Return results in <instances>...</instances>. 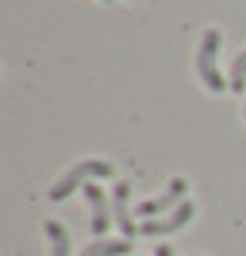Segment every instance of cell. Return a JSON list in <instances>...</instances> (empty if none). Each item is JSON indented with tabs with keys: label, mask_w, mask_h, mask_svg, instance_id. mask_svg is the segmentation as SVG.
I'll list each match as a JSON object with an SVG mask.
<instances>
[{
	"label": "cell",
	"mask_w": 246,
	"mask_h": 256,
	"mask_svg": "<svg viewBox=\"0 0 246 256\" xmlns=\"http://www.w3.org/2000/svg\"><path fill=\"white\" fill-rule=\"evenodd\" d=\"M102 4H112V0H102Z\"/></svg>",
	"instance_id": "obj_11"
},
{
	"label": "cell",
	"mask_w": 246,
	"mask_h": 256,
	"mask_svg": "<svg viewBox=\"0 0 246 256\" xmlns=\"http://www.w3.org/2000/svg\"><path fill=\"white\" fill-rule=\"evenodd\" d=\"M115 176V166L112 162H104V158H81L78 166H71L58 179V186H51V199L54 202H61V199H68L71 192H78V189H84L88 182H94V179H112Z\"/></svg>",
	"instance_id": "obj_1"
},
{
	"label": "cell",
	"mask_w": 246,
	"mask_h": 256,
	"mask_svg": "<svg viewBox=\"0 0 246 256\" xmlns=\"http://www.w3.org/2000/svg\"><path fill=\"white\" fill-rule=\"evenodd\" d=\"M186 192H189V182H186V179H172L166 192H158L156 199H145V202L135 206V216L158 219L162 212H168V209H179V206L186 202Z\"/></svg>",
	"instance_id": "obj_3"
},
{
	"label": "cell",
	"mask_w": 246,
	"mask_h": 256,
	"mask_svg": "<svg viewBox=\"0 0 246 256\" xmlns=\"http://www.w3.org/2000/svg\"><path fill=\"white\" fill-rule=\"evenodd\" d=\"M84 199H88V206H91V232L102 240L104 232H108V226L115 222V216L108 212V209H112V206H108V196L102 192V186L88 182V186H84Z\"/></svg>",
	"instance_id": "obj_6"
},
{
	"label": "cell",
	"mask_w": 246,
	"mask_h": 256,
	"mask_svg": "<svg viewBox=\"0 0 246 256\" xmlns=\"http://www.w3.org/2000/svg\"><path fill=\"white\" fill-rule=\"evenodd\" d=\"M230 88H233L236 94H243V88H246V51H240L233 58V68H230Z\"/></svg>",
	"instance_id": "obj_9"
},
{
	"label": "cell",
	"mask_w": 246,
	"mask_h": 256,
	"mask_svg": "<svg viewBox=\"0 0 246 256\" xmlns=\"http://www.w3.org/2000/svg\"><path fill=\"white\" fill-rule=\"evenodd\" d=\"M192 219H196V206L192 202H182L179 209H172L168 216L142 219V222H138V236H168V232H179L182 226H189Z\"/></svg>",
	"instance_id": "obj_4"
},
{
	"label": "cell",
	"mask_w": 246,
	"mask_h": 256,
	"mask_svg": "<svg viewBox=\"0 0 246 256\" xmlns=\"http://www.w3.org/2000/svg\"><path fill=\"white\" fill-rule=\"evenodd\" d=\"M156 256H176V253H172V246H168V243H162V246L156 250Z\"/></svg>",
	"instance_id": "obj_10"
},
{
	"label": "cell",
	"mask_w": 246,
	"mask_h": 256,
	"mask_svg": "<svg viewBox=\"0 0 246 256\" xmlns=\"http://www.w3.org/2000/svg\"><path fill=\"white\" fill-rule=\"evenodd\" d=\"M220 48H222V34L216 27H209L202 34V40H199V54H196V71L202 78V84L209 91H216V94L222 88H230V81L220 74Z\"/></svg>",
	"instance_id": "obj_2"
},
{
	"label": "cell",
	"mask_w": 246,
	"mask_h": 256,
	"mask_svg": "<svg viewBox=\"0 0 246 256\" xmlns=\"http://www.w3.org/2000/svg\"><path fill=\"white\" fill-rule=\"evenodd\" d=\"M132 253V240H91L81 256H128Z\"/></svg>",
	"instance_id": "obj_7"
},
{
	"label": "cell",
	"mask_w": 246,
	"mask_h": 256,
	"mask_svg": "<svg viewBox=\"0 0 246 256\" xmlns=\"http://www.w3.org/2000/svg\"><path fill=\"white\" fill-rule=\"evenodd\" d=\"M243 104H246V102H243Z\"/></svg>",
	"instance_id": "obj_12"
},
{
	"label": "cell",
	"mask_w": 246,
	"mask_h": 256,
	"mask_svg": "<svg viewBox=\"0 0 246 256\" xmlns=\"http://www.w3.org/2000/svg\"><path fill=\"white\" fill-rule=\"evenodd\" d=\"M128 196H132V182L122 179L115 182V192H112V216H115V226L122 230V240H132L138 226H135V216L128 209Z\"/></svg>",
	"instance_id": "obj_5"
},
{
	"label": "cell",
	"mask_w": 246,
	"mask_h": 256,
	"mask_svg": "<svg viewBox=\"0 0 246 256\" xmlns=\"http://www.w3.org/2000/svg\"><path fill=\"white\" fill-rule=\"evenodd\" d=\"M44 236L51 240V256H71V236H68V230L58 219L44 222Z\"/></svg>",
	"instance_id": "obj_8"
}]
</instances>
